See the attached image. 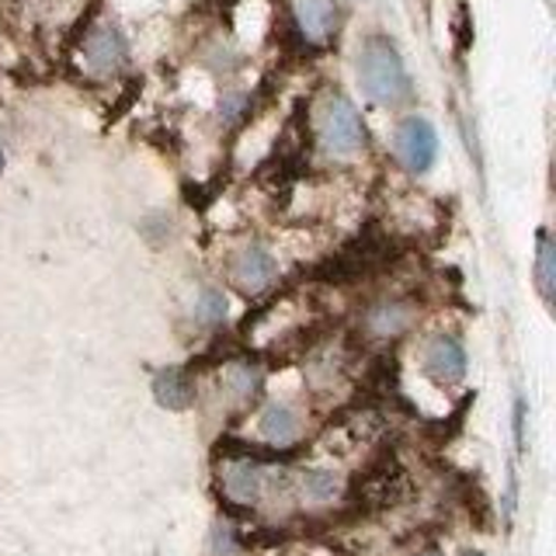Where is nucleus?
I'll use <instances>...</instances> for the list:
<instances>
[{
	"label": "nucleus",
	"instance_id": "f257e3e1",
	"mask_svg": "<svg viewBox=\"0 0 556 556\" xmlns=\"http://www.w3.org/2000/svg\"><path fill=\"white\" fill-rule=\"evenodd\" d=\"M358 84L369 101L376 104H404L410 98V74L404 66L400 49L387 35H372L358 49Z\"/></svg>",
	"mask_w": 556,
	"mask_h": 556
},
{
	"label": "nucleus",
	"instance_id": "f03ea898",
	"mask_svg": "<svg viewBox=\"0 0 556 556\" xmlns=\"http://www.w3.org/2000/svg\"><path fill=\"white\" fill-rule=\"evenodd\" d=\"M317 139L327 153L352 156L365 147V122L344 94H327L317 109Z\"/></svg>",
	"mask_w": 556,
	"mask_h": 556
},
{
	"label": "nucleus",
	"instance_id": "7ed1b4c3",
	"mask_svg": "<svg viewBox=\"0 0 556 556\" xmlns=\"http://www.w3.org/2000/svg\"><path fill=\"white\" fill-rule=\"evenodd\" d=\"M393 147H396L400 164H404L410 174H425L434 164V156H439V132H434L428 118L410 115L396 126Z\"/></svg>",
	"mask_w": 556,
	"mask_h": 556
},
{
	"label": "nucleus",
	"instance_id": "20e7f679",
	"mask_svg": "<svg viewBox=\"0 0 556 556\" xmlns=\"http://www.w3.org/2000/svg\"><path fill=\"white\" fill-rule=\"evenodd\" d=\"M278 278V265L268 248H261V243H248V248H240L233 257H230V282L233 289H240L243 295H261L275 286Z\"/></svg>",
	"mask_w": 556,
	"mask_h": 556
},
{
	"label": "nucleus",
	"instance_id": "39448f33",
	"mask_svg": "<svg viewBox=\"0 0 556 556\" xmlns=\"http://www.w3.org/2000/svg\"><path fill=\"white\" fill-rule=\"evenodd\" d=\"M129 60V46H126V35H122L115 25H101L87 35L84 42V63L91 70L94 77H112L118 74L122 66Z\"/></svg>",
	"mask_w": 556,
	"mask_h": 556
},
{
	"label": "nucleus",
	"instance_id": "423d86ee",
	"mask_svg": "<svg viewBox=\"0 0 556 556\" xmlns=\"http://www.w3.org/2000/svg\"><path fill=\"white\" fill-rule=\"evenodd\" d=\"M425 372L428 379L452 387L466 376V348L452 338V334H434L425 344Z\"/></svg>",
	"mask_w": 556,
	"mask_h": 556
},
{
	"label": "nucleus",
	"instance_id": "0eeeda50",
	"mask_svg": "<svg viewBox=\"0 0 556 556\" xmlns=\"http://www.w3.org/2000/svg\"><path fill=\"white\" fill-rule=\"evenodd\" d=\"M292 22L306 42H324L338 28L334 0H292Z\"/></svg>",
	"mask_w": 556,
	"mask_h": 556
},
{
	"label": "nucleus",
	"instance_id": "6e6552de",
	"mask_svg": "<svg viewBox=\"0 0 556 556\" xmlns=\"http://www.w3.org/2000/svg\"><path fill=\"white\" fill-rule=\"evenodd\" d=\"M417 306L410 300H382L365 313V330L372 338H396L414 324Z\"/></svg>",
	"mask_w": 556,
	"mask_h": 556
},
{
	"label": "nucleus",
	"instance_id": "1a4fd4ad",
	"mask_svg": "<svg viewBox=\"0 0 556 556\" xmlns=\"http://www.w3.org/2000/svg\"><path fill=\"white\" fill-rule=\"evenodd\" d=\"M257 431H261V439L271 445H292L300 439V414L289 404H268L257 417Z\"/></svg>",
	"mask_w": 556,
	"mask_h": 556
},
{
	"label": "nucleus",
	"instance_id": "9d476101",
	"mask_svg": "<svg viewBox=\"0 0 556 556\" xmlns=\"http://www.w3.org/2000/svg\"><path fill=\"white\" fill-rule=\"evenodd\" d=\"M223 486H226V494H230L233 501L251 504V501L261 497V491H265V473H261V466H257V463H251V459H237V463L226 466Z\"/></svg>",
	"mask_w": 556,
	"mask_h": 556
},
{
	"label": "nucleus",
	"instance_id": "9b49d317",
	"mask_svg": "<svg viewBox=\"0 0 556 556\" xmlns=\"http://www.w3.org/2000/svg\"><path fill=\"white\" fill-rule=\"evenodd\" d=\"M153 393H156V400H161L164 407L185 410L191 404V393H195V387H191V379H188L185 369H164L161 376L153 379Z\"/></svg>",
	"mask_w": 556,
	"mask_h": 556
},
{
	"label": "nucleus",
	"instance_id": "f8f14e48",
	"mask_svg": "<svg viewBox=\"0 0 556 556\" xmlns=\"http://www.w3.org/2000/svg\"><path fill=\"white\" fill-rule=\"evenodd\" d=\"M535 286L543 292V300L553 303V292H556V251H553V240L543 230L539 233V248H535Z\"/></svg>",
	"mask_w": 556,
	"mask_h": 556
},
{
	"label": "nucleus",
	"instance_id": "ddd939ff",
	"mask_svg": "<svg viewBox=\"0 0 556 556\" xmlns=\"http://www.w3.org/2000/svg\"><path fill=\"white\" fill-rule=\"evenodd\" d=\"M300 494H303V501L324 504L338 494V480H334V473H324V469H306L300 477Z\"/></svg>",
	"mask_w": 556,
	"mask_h": 556
},
{
	"label": "nucleus",
	"instance_id": "4468645a",
	"mask_svg": "<svg viewBox=\"0 0 556 556\" xmlns=\"http://www.w3.org/2000/svg\"><path fill=\"white\" fill-rule=\"evenodd\" d=\"M261 390V372L251 369V365H237V369L226 372V393H230L237 404H248L251 396H257Z\"/></svg>",
	"mask_w": 556,
	"mask_h": 556
},
{
	"label": "nucleus",
	"instance_id": "2eb2a0df",
	"mask_svg": "<svg viewBox=\"0 0 556 556\" xmlns=\"http://www.w3.org/2000/svg\"><path fill=\"white\" fill-rule=\"evenodd\" d=\"M195 320L202 327H216L226 320V295L219 289H205L195 300Z\"/></svg>",
	"mask_w": 556,
	"mask_h": 556
},
{
	"label": "nucleus",
	"instance_id": "dca6fc26",
	"mask_svg": "<svg viewBox=\"0 0 556 556\" xmlns=\"http://www.w3.org/2000/svg\"><path fill=\"white\" fill-rule=\"evenodd\" d=\"M0 170H4V150H0Z\"/></svg>",
	"mask_w": 556,
	"mask_h": 556
}]
</instances>
